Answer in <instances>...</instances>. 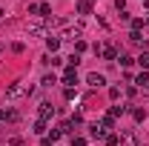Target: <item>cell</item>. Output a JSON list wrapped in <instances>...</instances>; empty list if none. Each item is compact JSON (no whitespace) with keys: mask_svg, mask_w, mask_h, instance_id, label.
<instances>
[{"mask_svg":"<svg viewBox=\"0 0 149 146\" xmlns=\"http://www.w3.org/2000/svg\"><path fill=\"white\" fill-rule=\"evenodd\" d=\"M29 92H32V86H29V83H23V80H15V83L6 89V100H17V97L29 95Z\"/></svg>","mask_w":149,"mask_h":146,"instance_id":"6da1fadb","label":"cell"},{"mask_svg":"<svg viewBox=\"0 0 149 146\" xmlns=\"http://www.w3.org/2000/svg\"><path fill=\"white\" fill-rule=\"evenodd\" d=\"M37 115H40V120H43V123H49V120L55 117V106H52L49 100H43V103H40V109H37Z\"/></svg>","mask_w":149,"mask_h":146,"instance_id":"7a4b0ae2","label":"cell"},{"mask_svg":"<svg viewBox=\"0 0 149 146\" xmlns=\"http://www.w3.org/2000/svg\"><path fill=\"white\" fill-rule=\"evenodd\" d=\"M26 32H29L32 37H49V35H46V26H43V23H29V26H26Z\"/></svg>","mask_w":149,"mask_h":146,"instance_id":"3957f363","label":"cell"},{"mask_svg":"<svg viewBox=\"0 0 149 146\" xmlns=\"http://www.w3.org/2000/svg\"><path fill=\"white\" fill-rule=\"evenodd\" d=\"M63 83H77V66H66V72H63Z\"/></svg>","mask_w":149,"mask_h":146,"instance_id":"277c9868","label":"cell"},{"mask_svg":"<svg viewBox=\"0 0 149 146\" xmlns=\"http://www.w3.org/2000/svg\"><path fill=\"white\" fill-rule=\"evenodd\" d=\"M100 57H106V60H118V49L106 43V46H100Z\"/></svg>","mask_w":149,"mask_h":146,"instance_id":"5b68a950","label":"cell"},{"mask_svg":"<svg viewBox=\"0 0 149 146\" xmlns=\"http://www.w3.org/2000/svg\"><path fill=\"white\" fill-rule=\"evenodd\" d=\"M120 146H141V143H138L135 132H123V135H120Z\"/></svg>","mask_w":149,"mask_h":146,"instance_id":"8992f818","label":"cell"},{"mask_svg":"<svg viewBox=\"0 0 149 146\" xmlns=\"http://www.w3.org/2000/svg\"><path fill=\"white\" fill-rule=\"evenodd\" d=\"M86 83H89V86H103V83H106V77H103L100 72H92L89 77H86Z\"/></svg>","mask_w":149,"mask_h":146,"instance_id":"52a82bcc","label":"cell"},{"mask_svg":"<svg viewBox=\"0 0 149 146\" xmlns=\"http://www.w3.org/2000/svg\"><path fill=\"white\" fill-rule=\"evenodd\" d=\"M89 135H92L95 140H103V138H106V135H109V132H106V129L100 126V123H95V126L89 129Z\"/></svg>","mask_w":149,"mask_h":146,"instance_id":"ba28073f","label":"cell"},{"mask_svg":"<svg viewBox=\"0 0 149 146\" xmlns=\"http://www.w3.org/2000/svg\"><path fill=\"white\" fill-rule=\"evenodd\" d=\"M129 40H132V43H135V46H143V52H146V49H149V43H146V40H143V35H141V32H129Z\"/></svg>","mask_w":149,"mask_h":146,"instance_id":"9c48e42d","label":"cell"},{"mask_svg":"<svg viewBox=\"0 0 149 146\" xmlns=\"http://www.w3.org/2000/svg\"><path fill=\"white\" fill-rule=\"evenodd\" d=\"M92 3L95 0H77V6H74L77 15H89V12H92Z\"/></svg>","mask_w":149,"mask_h":146,"instance_id":"30bf717a","label":"cell"},{"mask_svg":"<svg viewBox=\"0 0 149 146\" xmlns=\"http://www.w3.org/2000/svg\"><path fill=\"white\" fill-rule=\"evenodd\" d=\"M46 46H49V52L55 55L57 49H60V37H57V35H49V37H46Z\"/></svg>","mask_w":149,"mask_h":146,"instance_id":"8fae6325","label":"cell"},{"mask_svg":"<svg viewBox=\"0 0 149 146\" xmlns=\"http://www.w3.org/2000/svg\"><path fill=\"white\" fill-rule=\"evenodd\" d=\"M135 63H141V69L146 72V69H149V49H146V52H141V57H135Z\"/></svg>","mask_w":149,"mask_h":146,"instance_id":"7c38bea8","label":"cell"},{"mask_svg":"<svg viewBox=\"0 0 149 146\" xmlns=\"http://www.w3.org/2000/svg\"><path fill=\"white\" fill-rule=\"evenodd\" d=\"M126 112H129V106H112L109 115H112V117H120V115H126Z\"/></svg>","mask_w":149,"mask_h":146,"instance_id":"4fadbf2b","label":"cell"},{"mask_svg":"<svg viewBox=\"0 0 149 146\" xmlns=\"http://www.w3.org/2000/svg\"><path fill=\"white\" fill-rule=\"evenodd\" d=\"M100 126L103 129H115V117H112V115H103V117H100Z\"/></svg>","mask_w":149,"mask_h":146,"instance_id":"5bb4252c","label":"cell"},{"mask_svg":"<svg viewBox=\"0 0 149 146\" xmlns=\"http://www.w3.org/2000/svg\"><path fill=\"white\" fill-rule=\"evenodd\" d=\"M135 83H138V86H146V83H149V74H146V72H141L138 77H135Z\"/></svg>","mask_w":149,"mask_h":146,"instance_id":"9a60e30c","label":"cell"},{"mask_svg":"<svg viewBox=\"0 0 149 146\" xmlns=\"http://www.w3.org/2000/svg\"><path fill=\"white\" fill-rule=\"evenodd\" d=\"M129 112H132L135 120H143V117H146V112H143V109H129Z\"/></svg>","mask_w":149,"mask_h":146,"instance_id":"2e32d148","label":"cell"},{"mask_svg":"<svg viewBox=\"0 0 149 146\" xmlns=\"http://www.w3.org/2000/svg\"><path fill=\"white\" fill-rule=\"evenodd\" d=\"M109 100H120V89H118V86L109 89Z\"/></svg>","mask_w":149,"mask_h":146,"instance_id":"e0dca14e","label":"cell"},{"mask_svg":"<svg viewBox=\"0 0 149 146\" xmlns=\"http://www.w3.org/2000/svg\"><path fill=\"white\" fill-rule=\"evenodd\" d=\"M103 140H106V146H118V143H120V140H118V135H106Z\"/></svg>","mask_w":149,"mask_h":146,"instance_id":"ac0fdd59","label":"cell"},{"mask_svg":"<svg viewBox=\"0 0 149 146\" xmlns=\"http://www.w3.org/2000/svg\"><path fill=\"white\" fill-rule=\"evenodd\" d=\"M141 29H143V20L135 17V20H132V32H141Z\"/></svg>","mask_w":149,"mask_h":146,"instance_id":"d6986e66","label":"cell"},{"mask_svg":"<svg viewBox=\"0 0 149 146\" xmlns=\"http://www.w3.org/2000/svg\"><path fill=\"white\" fill-rule=\"evenodd\" d=\"M40 83H43V86H52V83H57V77H55V74H46Z\"/></svg>","mask_w":149,"mask_h":146,"instance_id":"ffe728a7","label":"cell"},{"mask_svg":"<svg viewBox=\"0 0 149 146\" xmlns=\"http://www.w3.org/2000/svg\"><path fill=\"white\" fill-rule=\"evenodd\" d=\"M83 123V115H72V120H69V126H80Z\"/></svg>","mask_w":149,"mask_h":146,"instance_id":"44dd1931","label":"cell"},{"mask_svg":"<svg viewBox=\"0 0 149 146\" xmlns=\"http://www.w3.org/2000/svg\"><path fill=\"white\" fill-rule=\"evenodd\" d=\"M135 63V57H129V55H120V66H132Z\"/></svg>","mask_w":149,"mask_h":146,"instance_id":"7402d4cb","label":"cell"},{"mask_svg":"<svg viewBox=\"0 0 149 146\" xmlns=\"http://www.w3.org/2000/svg\"><path fill=\"white\" fill-rule=\"evenodd\" d=\"M74 52H77V55L86 52V43H83V40H74Z\"/></svg>","mask_w":149,"mask_h":146,"instance_id":"603a6c76","label":"cell"},{"mask_svg":"<svg viewBox=\"0 0 149 146\" xmlns=\"http://www.w3.org/2000/svg\"><path fill=\"white\" fill-rule=\"evenodd\" d=\"M23 49H26L23 43H12V52H15V55H23Z\"/></svg>","mask_w":149,"mask_h":146,"instance_id":"cb8c5ba5","label":"cell"},{"mask_svg":"<svg viewBox=\"0 0 149 146\" xmlns=\"http://www.w3.org/2000/svg\"><path fill=\"white\" fill-rule=\"evenodd\" d=\"M35 132H37V135H43V132H46V123H43V120H37V123H35Z\"/></svg>","mask_w":149,"mask_h":146,"instance_id":"d4e9b609","label":"cell"},{"mask_svg":"<svg viewBox=\"0 0 149 146\" xmlns=\"http://www.w3.org/2000/svg\"><path fill=\"white\" fill-rule=\"evenodd\" d=\"M72 146H86V138H72Z\"/></svg>","mask_w":149,"mask_h":146,"instance_id":"484cf974","label":"cell"},{"mask_svg":"<svg viewBox=\"0 0 149 146\" xmlns=\"http://www.w3.org/2000/svg\"><path fill=\"white\" fill-rule=\"evenodd\" d=\"M9 146H23V140H20V138H12V140H9Z\"/></svg>","mask_w":149,"mask_h":146,"instance_id":"4316f807","label":"cell"},{"mask_svg":"<svg viewBox=\"0 0 149 146\" xmlns=\"http://www.w3.org/2000/svg\"><path fill=\"white\" fill-rule=\"evenodd\" d=\"M115 6H118V9L123 12V9H126V0H115Z\"/></svg>","mask_w":149,"mask_h":146,"instance_id":"83f0119b","label":"cell"},{"mask_svg":"<svg viewBox=\"0 0 149 146\" xmlns=\"http://www.w3.org/2000/svg\"><path fill=\"white\" fill-rule=\"evenodd\" d=\"M0 17H3V9H0Z\"/></svg>","mask_w":149,"mask_h":146,"instance_id":"f1b7e54d","label":"cell"},{"mask_svg":"<svg viewBox=\"0 0 149 146\" xmlns=\"http://www.w3.org/2000/svg\"><path fill=\"white\" fill-rule=\"evenodd\" d=\"M146 26H149V17H146Z\"/></svg>","mask_w":149,"mask_h":146,"instance_id":"f546056e","label":"cell"},{"mask_svg":"<svg viewBox=\"0 0 149 146\" xmlns=\"http://www.w3.org/2000/svg\"><path fill=\"white\" fill-rule=\"evenodd\" d=\"M0 52H3V46H0Z\"/></svg>","mask_w":149,"mask_h":146,"instance_id":"4dcf8cb0","label":"cell"}]
</instances>
